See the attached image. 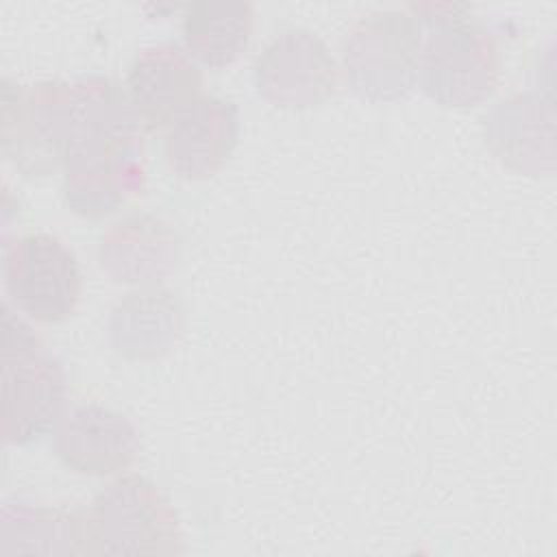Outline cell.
<instances>
[{
	"label": "cell",
	"instance_id": "obj_1",
	"mask_svg": "<svg viewBox=\"0 0 557 557\" xmlns=\"http://www.w3.org/2000/svg\"><path fill=\"white\" fill-rule=\"evenodd\" d=\"M76 91L81 126L63 165V196L74 213L102 218L144 187V126L113 81L83 76Z\"/></svg>",
	"mask_w": 557,
	"mask_h": 557
},
{
	"label": "cell",
	"instance_id": "obj_2",
	"mask_svg": "<svg viewBox=\"0 0 557 557\" xmlns=\"http://www.w3.org/2000/svg\"><path fill=\"white\" fill-rule=\"evenodd\" d=\"M429 35L422 37L418 57V85L442 107H474L485 100L496 83L500 57L494 37L470 17L468 4H411Z\"/></svg>",
	"mask_w": 557,
	"mask_h": 557
},
{
	"label": "cell",
	"instance_id": "obj_3",
	"mask_svg": "<svg viewBox=\"0 0 557 557\" xmlns=\"http://www.w3.org/2000/svg\"><path fill=\"white\" fill-rule=\"evenodd\" d=\"M2 154L26 176L65 165L81 126L74 81L15 85L2 81Z\"/></svg>",
	"mask_w": 557,
	"mask_h": 557
},
{
	"label": "cell",
	"instance_id": "obj_4",
	"mask_svg": "<svg viewBox=\"0 0 557 557\" xmlns=\"http://www.w3.org/2000/svg\"><path fill=\"white\" fill-rule=\"evenodd\" d=\"M65 409V374L9 305L2 307V437L28 444L52 431Z\"/></svg>",
	"mask_w": 557,
	"mask_h": 557
},
{
	"label": "cell",
	"instance_id": "obj_5",
	"mask_svg": "<svg viewBox=\"0 0 557 557\" xmlns=\"http://www.w3.org/2000/svg\"><path fill=\"white\" fill-rule=\"evenodd\" d=\"M94 555L183 553L178 518L154 483L126 474L107 485L87 511Z\"/></svg>",
	"mask_w": 557,
	"mask_h": 557
},
{
	"label": "cell",
	"instance_id": "obj_6",
	"mask_svg": "<svg viewBox=\"0 0 557 557\" xmlns=\"http://www.w3.org/2000/svg\"><path fill=\"white\" fill-rule=\"evenodd\" d=\"M422 24L407 11H374L352 24L342 44L352 91L368 100H396L418 81Z\"/></svg>",
	"mask_w": 557,
	"mask_h": 557
},
{
	"label": "cell",
	"instance_id": "obj_7",
	"mask_svg": "<svg viewBox=\"0 0 557 557\" xmlns=\"http://www.w3.org/2000/svg\"><path fill=\"white\" fill-rule=\"evenodd\" d=\"M2 274L13 305L35 322H63L78 307V261L57 235L28 233L7 244Z\"/></svg>",
	"mask_w": 557,
	"mask_h": 557
},
{
	"label": "cell",
	"instance_id": "obj_8",
	"mask_svg": "<svg viewBox=\"0 0 557 557\" xmlns=\"http://www.w3.org/2000/svg\"><path fill=\"white\" fill-rule=\"evenodd\" d=\"M257 91L274 107L307 109L333 96L337 63L326 44L305 28L276 35L255 59Z\"/></svg>",
	"mask_w": 557,
	"mask_h": 557
},
{
	"label": "cell",
	"instance_id": "obj_9",
	"mask_svg": "<svg viewBox=\"0 0 557 557\" xmlns=\"http://www.w3.org/2000/svg\"><path fill=\"white\" fill-rule=\"evenodd\" d=\"M52 448L65 468L78 474L107 476L135 461L139 437L128 418L87 403L63 409L52 429Z\"/></svg>",
	"mask_w": 557,
	"mask_h": 557
},
{
	"label": "cell",
	"instance_id": "obj_10",
	"mask_svg": "<svg viewBox=\"0 0 557 557\" xmlns=\"http://www.w3.org/2000/svg\"><path fill=\"white\" fill-rule=\"evenodd\" d=\"M202 74L187 50L174 44L144 48L126 74V96L144 126H170L202 94Z\"/></svg>",
	"mask_w": 557,
	"mask_h": 557
},
{
	"label": "cell",
	"instance_id": "obj_11",
	"mask_svg": "<svg viewBox=\"0 0 557 557\" xmlns=\"http://www.w3.org/2000/svg\"><path fill=\"white\" fill-rule=\"evenodd\" d=\"M237 137V107L220 96H200L168 126V168L189 181L213 176L235 150Z\"/></svg>",
	"mask_w": 557,
	"mask_h": 557
},
{
	"label": "cell",
	"instance_id": "obj_12",
	"mask_svg": "<svg viewBox=\"0 0 557 557\" xmlns=\"http://www.w3.org/2000/svg\"><path fill=\"white\" fill-rule=\"evenodd\" d=\"M483 133L492 152L518 172L537 176L553 170L555 113L553 102L537 94H516L483 115Z\"/></svg>",
	"mask_w": 557,
	"mask_h": 557
},
{
	"label": "cell",
	"instance_id": "obj_13",
	"mask_svg": "<svg viewBox=\"0 0 557 557\" xmlns=\"http://www.w3.org/2000/svg\"><path fill=\"white\" fill-rule=\"evenodd\" d=\"M185 309L181 298L159 285L126 294L111 311L109 342L126 359L165 355L183 335Z\"/></svg>",
	"mask_w": 557,
	"mask_h": 557
},
{
	"label": "cell",
	"instance_id": "obj_14",
	"mask_svg": "<svg viewBox=\"0 0 557 557\" xmlns=\"http://www.w3.org/2000/svg\"><path fill=\"white\" fill-rule=\"evenodd\" d=\"M98 257L117 283L157 285L176 268L178 237L159 218L131 215L102 235Z\"/></svg>",
	"mask_w": 557,
	"mask_h": 557
},
{
	"label": "cell",
	"instance_id": "obj_15",
	"mask_svg": "<svg viewBox=\"0 0 557 557\" xmlns=\"http://www.w3.org/2000/svg\"><path fill=\"white\" fill-rule=\"evenodd\" d=\"M0 553H89L91 531L87 513L33 507L26 503H4L0 522Z\"/></svg>",
	"mask_w": 557,
	"mask_h": 557
},
{
	"label": "cell",
	"instance_id": "obj_16",
	"mask_svg": "<svg viewBox=\"0 0 557 557\" xmlns=\"http://www.w3.org/2000/svg\"><path fill=\"white\" fill-rule=\"evenodd\" d=\"M255 13L248 2H207L185 4L183 44L187 54L209 67L231 65L248 48Z\"/></svg>",
	"mask_w": 557,
	"mask_h": 557
}]
</instances>
